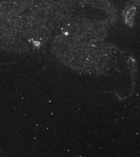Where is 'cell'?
Returning <instances> with one entry per match:
<instances>
[{
  "mask_svg": "<svg viewBox=\"0 0 140 157\" xmlns=\"http://www.w3.org/2000/svg\"><path fill=\"white\" fill-rule=\"evenodd\" d=\"M85 0H3L0 54H23L65 34L84 17Z\"/></svg>",
  "mask_w": 140,
  "mask_h": 157,
  "instance_id": "obj_1",
  "label": "cell"
}]
</instances>
